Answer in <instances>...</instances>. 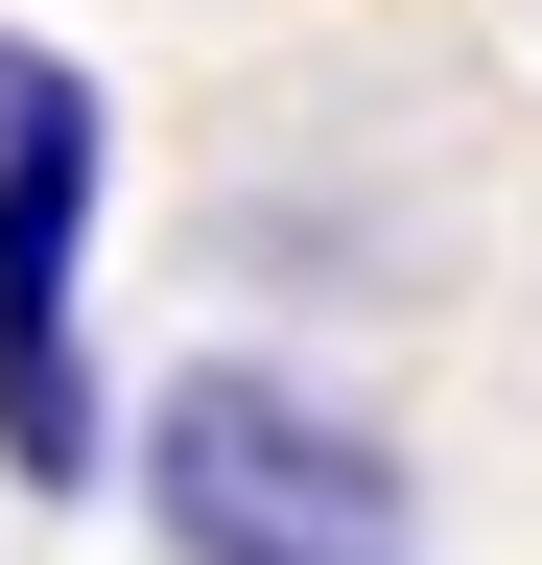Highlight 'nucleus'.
<instances>
[{
  "instance_id": "f257e3e1",
  "label": "nucleus",
  "mask_w": 542,
  "mask_h": 565,
  "mask_svg": "<svg viewBox=\"0 0 542 565\" xmlns=\"http://www.w3.org/2000/svg\"><path fill=\"white\" fill-rule=\"evenodd\" d=\"M142 494H166L189 565H425L401 448L330 424L307 377H259V353H189V377L142 401Z\"/></svg>"
},
{
  "instance_id": "f03ea898",
  "label": "nucleus",
  "mask_w": 542,
  "mask_h": 565,
  "mask_svg": "<svg viewBox=\"0 0 542 565\" xmlns=\"http://www.w3.org/2000/svg\"><path fill=\"white\" fill-rule=\"evenodd\" d=\"M72 236H95V71L72 47H0V448H24V471H95Z\"/></svg>"
}]
</instances>
